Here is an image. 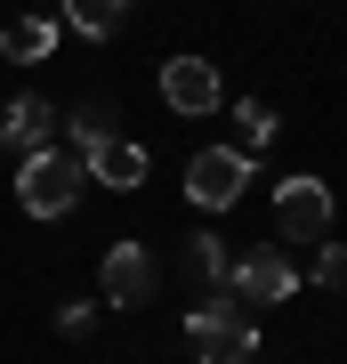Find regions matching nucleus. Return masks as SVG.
<instances>
[{
    "mask_svg": "<svg viewBox=\"0 0 347 364\" xmlns=\"http://www.w3.org/2000/svg\"><path fill=\"white\" fill-rule=\"evenodd\" d=\"M81 162H89V178L97 186H121V195H138V186H145V146L138 138H97V146H81Z\"/></svg>",
    "mask_w": 347,
    "mask_h": 364,
    "instance_id": "nucleus-8",
    "label": "nucleus"
},
{
    "mask_svg": "<svg viewBox=\"0 0 347 364\" xmlns=\"http://www.w3.org/2000/svg\"><path fill=\"white\" fill-rule=\"evenodd\" d=\"M162 105H170V114H186V122L219 114V105H226L219 65H210V57H170V65H162Z\"/></svg>",
    "mask_w": 347,
    "mask_h": 364,
    "instance_id": "nucleus-5",
    "label": "nucleus"
},
{
    "mask_svg": "<svg viewBox=\"0 0 347 364\" xmlns=\"http://www.w3.org/2000/svg\"><path fill=\"white\" fill-rule=\"evenodd\" d=\"M57 324H65V340H89V332H97V308H89V299H65Z\"/></svg>",
    "mask_w": 347,
    "mask_h": 364,
    "instance_id": "nucleus-16",
    "label": "nucleus"
},
{
    "mask_svg": "<svg viewBox=\"0 0 347 364\" xmlns=\"http://www.w3.org/2000/svg\"><path fill=\"white\" fill-rule=\"evenodd\" d=\"M0 146H9V154H40V146H57V105H49V97H16L9 114H0Z\"/></svg>",
    "mask_w": 347,
    "mask_h": 364,
    "instance_id": "nucleus-9",
    "label": "nucleus"
},
{
    "mask_svg": "<svg viewBox=\"0 0 347 364\" xmlns=\"http://www.w3.org/2000/svg\"><path fill=\"white\" fill-rule=\"evenodd\" d=\"M0 49H9L16 65H40V57L57 49V25H49V16H16V25L0 33Z\"/></svg>",
    "mask_w": 347,
    "mask_h": 364,
    "instance_id": "nucleus-10",
    "label": "nucleus"
},
{
    "mask_svg": "<svg viewBox=\"0 0 347 364\" xmlns=\"http://www.w3.org/2000/svg\"><path fill=\"white\" fill-rule=\"evenodd\" d=\"M226 291L250 299V308H275V299L299 291V267H291V251H243V259L226 267Z\"/></svg>",
    "mask_w": 347,
    "mask_h": 364,
    "instance_id": "nucleus-6",
    "label": "nucleus"
},
{
    "mask_svg": "<svg viewBox=\"0 0 347 364\" xmlns=\"http://www.w3.org/2000/svg\"><path fill=\"white\" fill-rule=\"evenodd\" d=\"M40 9H49V0H40Z\"/></svg>",
    "mask_w": 347,
    "mask_h": 364,
    "instance_id": "nucleus-17",
    "label": "nucleus"
},
{
    "mask_svg": "<svg viewBox=\"0 0 347 364\" xmlns=\"http://www.w3.org/2000/svg\"><path fill=\"white\" fill-rule=\"evenodd\" d=\"M331 219H339V203H331L323 178H283L275 186V235H283V243H323Z\"/></svg>",
    "mask_w": 347,
    "mask_h": 364,
    "instance_id": "nucleus-4",
    "label": "nucleus"
},
{
    "mask_svg": "<svg viewBox=\"0 0 347 364\" xmlns=\"http://www.w3.org/2000/svg\"><path fill=\"white\" fill-rule=\"evenodd\" d=\"M315 284L323 291H347V251L331 243V235H323V251H315Z\"/></svg>",
    "mask_w": 347,
    "mask_h": 364,
    "instance_id": "nucleus-15",
    "label": "nucleus"
},
{
    "mask_svg": "<svg viewBox=\"0 0 347 364\" xmlns=\"http://www.w3.org/2000/svg\"><path fill=\"white\" fill-rule=\"evenodd\" d=\"M243 186H250V154L243 146H202L186 162V203H202V210H234Z\"/></svg>",
    "mask_w": 347,
    "mask_h": 364,
    "instance_id": "nucleus-3",
    "label": "nucleus"
},
{
    "mask_svg": "<svg viewBox=\"0 0 347 364\" xmlns=\"http://www.w3.org/2000/svg\"><path fill=\"white\" fill-rule=\"evenodd\" d=\"M234 130H243V154H258V146H275V105L243 97V105H234Z\"/></svg>",
    "mask_w": 347,
    "mask_h": 364,
    "instance_id": "nucleus-12",
    "label": "nucleus"
},
{
    "mask_svg": "<svg viewBox=\"0 0 347 364\" xmlns=\"http://www.w3.org/2000/svg\"><path fill=\"white\" fill-rule=\"evenodd\" d=\"M121 16H129V0H65V25H73L81 41H105Z\"/></svg>",
    "mask_w": 347,
    "mask_h": 364,
    "instance_id": "nucleus-11",
    "label": "nucleus"
},
{
    "mask_svg": "<svg viewBox=\"0 0 347 364\" xmlns=\"http://www.w3.org/2000/svg\"><path fill=\"white\" fill-rule=\"evenodd\" d=\"M97 138H114V114H105V97L73 105V146H97Z\"/></svg>",
    "mask_w": 347,
    "mask_h": 364,
    "instance_id": "nucleus-14",
    "label": "nucleus"
},
{
    "mask_svg": "<svg viewBox=\"0 0 347 364\" xmlns=\"http://www.w3.org/2000/svg\"><path fill=\"white\" fill-rule=\"evenodd\" d=\"M81 186H89L81 146H40V154H25V170H16V203H25L33 219H65V210L81 203Z\"/></svg>",
    "mask_w": 347,
    "mask_h": 364,
    "instance_id": "nucleus-2",
    "label": "nucleus"
},
{
    "mask_svg": "<svg viewBox=\"0 0 347 364\" xmlns=\"http://www.w3.org/2000/svg\"><path fill=\"white\" fill-rule=\"evenodd\" d=\"M186 340H194L202 364H250V356H258V316H250V299L210 291L202 308L186 316Z\"/></svg>",
    "mask_w": 347,
    "mask_h": 364,
    "instance_id": "nucleus-1",
    "label": "nucleus"
},
{
    "mask_svg": "<svg viewBox=\"0 0 347 364\" xmlns=\"http://www.w3.org/2000/svg\"><path fill=\"white\" fill-rule=\"evenodd\" d=\"M97 284H105V299H114V308H145V299H154V251L145 243H114L105 251V267H97Z\"/></svg>",
    "mask_w": 347,
    "mask_h": 364,
    "instance_id": "nucleus-7",
    "label": "nucleus"
},
{
    "mask_svg": "<svg viewBox=\"0 0 347 364\" xmlns=\"http://www.w3.org/2000/svg\"><path fill=\"white\" fill-rule=\"evenodd\" d=\"M186 259H194V275H210V284H226V267H234V251L219 243V235H194V243H186Z\"/></svg>",
    "mask_w": 347,
    "mask_h": 364,
    "instance_id": "nucleus-13",
    "label": "nucleus"
}]
</instances>
